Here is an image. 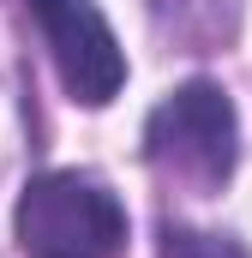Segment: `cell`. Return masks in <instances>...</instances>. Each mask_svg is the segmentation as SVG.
Here are the masks:
<instances>
[{
	"instance_id": "obj_2",
	"label": "cell",
	"mask_w": 252,
	"mask_h": 258,
	"mask_svg": "<svg viewBox=\"0 0 252 258\" xmlns=\"http://www.w3.org/2000/svg\"><path fill=\"white\" fill-rule=\"evenodd\" d=\"M12 234L24 258H120L126 204L84 168H48L18 192Z\"/></svg>"
},
{
	"instance_id": "obj_1",
	"label": "cell",
	"mask_w": 252,
	"mask_h": 258,
	"mask_svg": "<svg viewBox=\"0 0 252 258\" xmlns=\"http://www.w3.org/2000/svg\"><path fill=\"white\" fill-rule=\"evenodd\" d=\"M144 156L156 174L180 180L186 192H222L240 162V114L228 90L210 78L174 84L144 120Z\"/></svg>"
},
{
	"instance_id": "obj_3",
	"label": "cell",
	"mask_w": 252,
	"mask_h": 258,
	"mask_svg": "<svg viewBox=\"0 0 252 258\" xmlns=\"http://www.w3.org/2000/svg\"><path fill=\"white\" fill-rule=\"evenodd\" d=\"M24 6L42 30V48L60 72L66 96L84 108L114 102L126 84V54L108 30V18H102V6L96 0H24Z\"/></svg>"
},
{
	"instance_id": "obj_4",
	"label": "cell",
	"mask_w": 252,
	"mask_h": 258,
	"mask_svg": "<svg viewBox=\"0 0 252 258\" xmlns=\"http://www.w3.org/2000/svg\"><path fill=\"white\" fill-rule=\"evenodd\" d=\"M156 252L162 258H252L234 234H222V228H186V222H162Z\"/></svg>"
}]
</instances>
